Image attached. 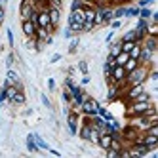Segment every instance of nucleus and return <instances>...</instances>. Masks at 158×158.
I'll use <instances>...</instances> for the list:
<instances>
[{"mask_svg": "<svg viewBox=\"0 0 158 158\" xmlns=\"http://www.w3.org/2000/svg\"><path fill=\"white\" fill-rule=\"evenodd\" d=\"M152 67L151 65H145V63H139L133 71H130L126 74V86H133V84H143L149 80V73H151Z\"/></svg>", "mask_w": 158, "mask_h": 158, "instance_id": "obj_1", "label": "nucleus"}, {"mask_svg": "<svg viewBox=\"0 0 158 158\" xmlns=\"http://www.w3.org/2000/svg\"><path fill=\"white\" fill-rule=\"evenodd\" d=\"M154 103H152V99L149 101H130V105H128V112L126 114L128 116H137V114H143V112L147 109H151Z\"/></svg>", "mask_w": 158, "mask_h": 158, "instance_id": "obj_2", "label": "nucleus"}, {"mask_svg": "<svg viewBox=\"0 0 158 158\" xmlns=\"http://www.w3.org/2000/svg\"><path fill=\"white\" fill-rule=\"evenodd\" d=\"M99 101L97 99H94V97H86L84 101H82V105H80V112H82V114H97V110H99Z\"/></svg>", "mask_w": 158, "mask_h": 158, "instance_id": "obj_3", "label": "nucleus"}, {"mask_svg": "<svg viewBox=\"0 0 158 158\" xmlns=\"http://www.w3.org/2000/svg\"><path fill=\"white\" fill-rule=\"evenodd\" d=\"M35 23H36V27H44V29H48L50 35H53V31H55V29L50 25L48 8H46V10H38V12H36V19H35Z\"/></svg>", "mask_w": 158, "mask_h": 158, "instance_id": "obj_4", "label": "nucleus"}, {"mask_svg": "<svg viewBox=\"0 0 158 158\" xmlns=\"http://www.w3.org/2000/svg\"><path fill=\"white\" fill-rule=\"evenodd\" d=\"M126 69H124L122 65H114L112 67V71H110V82H114V84H122V86H126Z\"/></svg>", "mask_w": 158, "mask_h": 158, "instance_id": "obj_5", "label": "nucleus"}, {"mask_svg": "<svg viewBox=\"0 0 158 158\" xmlns=\"http://www.w3.org/2000/svg\"><path fill=\"white\" fill-rule=\"evenodd\" d=\"M67 124H69V131L73 135L78 133V124H80V114L74 110H67Z\"/></svg>", "mask_w": 158, "mask_h": 158, "instance_id": "obj_6", "label": "nucleus"}, {"mask_svg": "<svg viewBox=\"0 0 158 158\" xmlns=\"http://www.w3.org/2000/svg\"><path fill=\"white\" fill-rule=\"evenodd\" d=\"M21 31H23V35L27 38H35V35H36V23L32 19H23V21H21Z\"/></svg>", "mask_w": 158, "mask_h": 158, "instance_id": "obj_7", "label": "nucleus"}, {"mask_svg": "<svg viewBox=\"0 0 158 158\" xmlns=\"http://www.w3.org/2000/svg\"><path fill=\"white\" fill-rule=\"evenodd\" d=\"M35 4L31 2V0H23L21 2V8H19V15H21V21L23 19H31V15H32V12H35Z\"/></svg>", "mask_w": 158, "mask_h": 158, "instance_id": "obj_8", "label": "nucleus"}, {"mask_svg": "<svg viewBox=\"0 0 158 158\" xmlns=\"http://www.w3.org/2000/svg\"><path fill=\"white\" fill-rule=\"evenodd\" d=\"M48 15H50V25L53 29H57L59 27V21H61V10L59 8H48Z\"/></svg>", "mask_w": 158, "mask_h": 158, "instance_id": "obj_9", "label": "nucleus"}, {"mask_svg": "<svg viewBox=\"0 0 158 158\" xmlns=\"http://www.w3.org/2000/svg\"><path fill=\"white\" fill-rule=\"evenodd\" d=\"M69 21H74V23H82V25H84V21H86L84 6H80V8H73V10H71V17H69Z\"/></svg>", "mask_w": 158, "mask_h": 158, "instance_id": "obj_10", "label": "nucleus"}, {"mask_svg": "<svg viewBox=\"0 0 158 158\" xmlns=\"http://www.w3.org/2000/svg\"><path fill=\"white\" fill-rule=\"evenodd\" d=\"M141 44H143L145 48L152 50V52H156V50H158V38H156V35H147V36L141 40Z\"/></svg>", "mask_w": 158, "mask_h": 158, "instance_id": "obj_11", "label": "nucleus"}, {"mask_svg": "<svg viewBox=\"0 0 158 158\" xmlns=\"http://www.w3.org/2000/svg\"><path fill=\"white\" fill-rule=\"evenodd\" d=\"M89 133H92V124H89L88 118L84 116V122H82V126H80V131H78V135H80V139L88 141V139H89Z\"/></svg>", "mask_w": 158, "mask_h": 158, "instance_id": "obj_12", "label": "nucleus"}, {"mask_svg": "<svg viewBox=\"0 0 158 158\" xmlns=\"http://www.w3.org/2000/svg\"><path fill=\"white\" fill-rule=\"evenodd\" d=\"M110 141H112V135H110V133H99V141H97V145H99L103 151H107L109 147H110Z\"/></svg>", "mask_w": 158, "mask_h": 158, "instance_id": "obj_13", "label": "nucleus"}, {"mask_svg": "<svg viewBox=\"0 0 158 158\" xmlns=\"http://www.w3.org/2000/svg\"><path fill=\"white\" fill-rule=\"evenodd\" d=\"M6 84L17 86V84H19V74H17L15 71H8V78H6Z\"/></svg>", "mask_w": 158, "mask_h": 158, "instance_id": "obj_14", "label": "nucleus"}, {"mask_svg": "<svg viewBox=\"0 0 158 158\" xmlns=\"http://www.w3.org/2000/svg\"><path fill=\"white\" fill-rule=\"evenodd\" d=\"M10 103H14V105H23V103H25V95H23V89H19V92L14 95V99L10 101Z\"/></svg>", "mask_w": 158, "mask_h": 158, "instance_id": "obj_15", "label": "nucleus"}, {"mask_svg": "<svg viewBox=\"0 0 158 158\" xmlns=\"http://www.w3.org/2000/svg\"><path fill=\"white\" fill-rule=\"evenodd\" d=\"M128 59H130L128 52H120V53L116 55V57H114V63H116V65H122V67H124V63H126Z\"/></svg>", "mask_w": 158, "mask_h": 158, "instance_id": "obj_16", "label": "nucleus"}, {"mask_svg": "<svg viewBox=\"0 0 158 158\" xmlns=\"http://www.w3.org/2000/svg\"><path fill=\"white\" fill-rule=\"evenodd\" d=\"M139 65V61L137 59H133V57H130L126 63H124V69H126V73H130V71H133L135 69V67H137Z\"/></svg>", "mask_w": 158, "mask_h": 158, "instance_id": "obj_17", "label": "nucleus"}, {"mask_svg": "<svg viewBox=\"0 0 158 158\" xmlns=\"http://www.w3.org/2000/svg\"><path fill=\"white\" fill-rule=\"evenodd\" d=\"M69 29L73 31V35H80V32H82V23H74V21H69Z\"/></svg>", "mask_w": 158, "mask_h": 158, "instance_id": "obj_18", "label": "nucleus"}, {"mask_svg": "<svg viewBox=\"0 0 158 158\" xmlns=\"http://www.w3.org/2000/svg\"><path fill=\"white\" fill-rule=\"evenodd\" d=\"M141 19H147V21H149L151 19V15H152V12H151V10L149 8H139V14H137Z\"/></svg>", "mask_w": 158, "mask_h": 158, "instance_id": "obj_19", "label": "nucleus"}, {"mask_svg": "<svg viewBox=\"0 0 158 158\" xmlns=\"http://www.w3.org/2000/svg\"><path fill=\"white\" fill-rule=\"evenodd\" d=\"M120 40H130V42H137V38H135V31H133V29H131V31H126V32H124V36H122Z\"/></svg>", "mask_w": 158, "mask_h": 158, "instance_id": "obj_20", "label": "nucleus"}, {"mask_svg": "<svg viewBox=\"0 0 158 158\" xmlns=\"http://www.w3.org/2000/svg\"><path fill=\"white\" fill-rule=\"evenodd\" d=\"M122 52V48H120V40L118 42H114V44H112V46H110V53L109 55H112V57H116V55Z\"/></svg>", "mask_w": 158, "mask_h": 158, "instance_id": "obj_21", "label": "nucleus"}, {"mask_svg": "<svg viewBox=\"0 0 158 158\" xmlns=\"http://www.w3.org/2000/svg\"><path fill=\"white\" fill-rule=\"evenodd\" d=\"M88 141H89V143H95V145H97V141H99V131H97L94 126H92V133H89V139H88Z\"/></svg>", "mask_w": 158, "mask_h": 158, "instance_id": "obj_22", "label": "nucleus"}, {"mask_svg": "<svg viewBox=\"0 0 158 158\" xmlns=\"http://www.w3.org/2000/svg\"><path fill=\"white\" fill-rule=\"evenodd\" d=\"M94 29H95V23H94V21H84L82 32H89V31H94Z\"/></svg>", "mask_w": 158, "mask_h": 158, "instance_id": "obj_23", "label": "nucleus"}, {"mask_svg": "<svg viewBox=\"0 0 158 158\" xmlns=\"http://www.w3.org/2000/svg\"><path fill=\"white\" fill-rule=\"evenodd\" d=\"M48 6H52V8H59V10H61L63 0H48Z\"/></svg>", "mask_w": 158, "mask_h": 158, "instance_id": "obj_24", "label": "nucleus"}, {"mask_svg": "<svg viewBox=\"0 0 158 158\" xmlns=\"http://www.w3.org/2000/svg\"><path fill=\"white\" fill-rule=\"evenodd\" d=\"M27 48L29 50H36V38H27Z\"/></svg>", "mask_w": 158, "mask_h": 158, "instance_id": "obj_25", "label": "nucleus"}, {"mask_svg": "<svg viewBox=\"0 0 158 158\" xmlns=\"http://www.w3.org/2000/svg\"><path fill=\"white\" fill-rule=\"evenodd\" d=\"M78 69H80L82 74H88V63L86 61H80V63H78Z\"/></svg>", "mask_w": 158, "mask_h": 158, "instance_id": "obj_26", "label": "nucleus"}, {"mask_svg": "<svg viewBox=\"0 0 158 158\" xmlns=\"http://www.w3.org/2000/svg\"><path fill=\"white\" fill-rule=\"evenodd\" d=\"M139 14V8H126V15H137Z\"/></svg>", "mask_w": 158, "mask_h": 158, "instance_id": "obj_27", "label": "nucleus"}, {"mask_svg": "<svg viewBox=\"0 0 158 158\" xmlns=\"http://www.w3.org/2000/svg\"><path fill=\"white\" fill-rule=\"evenodd\" d=\"M76 48H78V38H74V40L71 42V48H69V53H74V52H76Z\"/></svg>", "mask_w": 158, "mask_h": 158, "instance_id": "obj_28", "label": "nucleus"}, {"mask_svg": "<svg viewBox=\"0 0 158 158\" xmlns=\"http://www.w3.org/2000/svg\"><path fill=\"white\" fill-rule=\"evenodd\" d=\"M110 25H112V29H118V27L122 25V21H120V19H112V21H110Z\"/></svg>", "mask_w": 158, "mask_h": 158, "instance_id": "obj_29", "label": "nucleus"}, {"mask_svg": "<svg viewBox=\"0 0 158 158\" xmlns=\"http://www.w3.org/2000/svg\"><path fill=\"white\" fill-rule=\"evenodd\" d=\"M152 2H154V0H141V2H139V8H147V6L152 4Z\"/></svg>", "mask_w": 158, "mask_h": 158, "instance_id": "obj_30", "label": "nucleus"}, {"mask_svg": "<svg viewBox=\"0 0 158 158\" xmlns=\"http://www.w3.org/2000/svg\"><path fill=\"white\" fill-rule=\"evenodd\" d=\"M42 103H44V105H46V107H48V109H50V107H52V105H50V99H48V97H46V95H42Z\"/></svg>", "mask_w": 158, "mask_h": 158, "instance_id": "obj_31", "label": "nucleus"}, {"mask_svg": "<svg viewBox=\"0 0 158 158\" xmlns=\"http://www.w3.org/2000/svg\"><path fill=\"white\" fill-rule=\"evenodd\" d=\"M8 40H10V46H14V35H12V31H8Z\"/></svg>", "mask_w": 158, "mask_h": 158, "instance_id": "obj_32", "label": "nucleus"}, {"mask_svg": "<svg viewBox=\"0 0 158 158\" xmlns=\"http://www.w3.org/2000/svg\"><path fill=\"white\" fill-rule=\"evenodd\" d=\"M82 86H86V84H89V76L88 74H84V78H82V82H80Z\"/></svg>", "mask_w": 158, "mask_h": 158, "instance_id": "obj_33", "label": "nucleus"}, {"mask_svg": "<svg viewBox=\"0 0 158 158\" xmlns=\"http://www.w3.org/2000/svg\"><path fill=\"white\" fill-rule=\"evenodd\" d=\"M48 88H50V89L55 88V80H53V78H50V80H48Z\"/></svg>", "mask_w": 158, "mask_h": 158, "instance_id": "obj_34", "label": "nucleus"}, {"mask_svg": "<svg viewBox=\"0 0 158 158\" xmlns=\"http://www.w3.org/2000/svg\"><path fill=\"white\" fill-rule=\"evenodd\" d=\"M4 15H6V12H4V8H0V23L4 21Z\"/></svg>", "mask_w": 158, "mask_h": 158, "instance_id": "obj_35", "label": "nucleus"}, {"mask_svg": "<svg viewBox=\"0 0 158 158\" xmlns=\"http://www.w3.org/2000/svg\"><path fill=\"white\" fill-rule=\"evenodd\" d=\"M71 36H73V31L67 29V31H65V38H71Z\"/></svg>", "mask_w": 158, "mask_h": 158, "instance_id": "obj_36", "label": "nucleus"}, {"mask_svg": "<svg viewBox=\"0 0 158 158\" xmlns=\"http://www.w3.org/2000/svg\"><path fill=\"white\" fill-rule=\"evenodd\" d=\"M59 59H61V55H59V53H57V55H53V57H52V63H57Z\"/></svg>", "mask_w": 158, "mask_h": 158, "instance_id": "obj_37", "label": "nucleus"}, {"mask_svg": "<svg viewBox=\"0 0 158 158\" xmlns=\"http://www.w3.org/2000/svg\"><path fill=\"white\" fill-rule=\"evenodd\" d=\"M84 4H95V0H82Z\"/></svg>", "mask_w": 158, "mask_h": 158, "instance_id": "obj_38", "label": "nucleus"}, {"mask_svg": "<svg viewBox=\"0 0 158 158\" xmlns=\"http://www.w3.org/2000/svg\"><path fill=\"white\" fill-rule=\"evenodd\" d=\"M0 8H2V2H0Z\"/></svg>", "mask_w": 158, "mask_h": 158, "instance_id": "obj_39", "label": "nucleus"}]
</instances>
